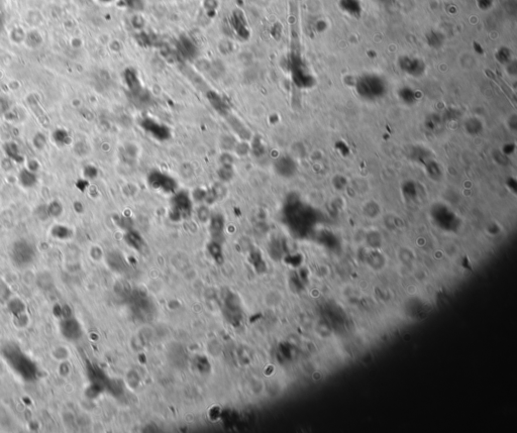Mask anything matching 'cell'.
Returning <instances> with one entry per match:
<instances>
[{
	"label": "cell",
	"instance_id": "cell-1",
	"mask_svg": "<svg viewBox=\"0 0 517 433\" xmlns=\"http://www.w3.org/2000/svg\"><path fill=\"white\" fill-rule=\"evenodd\" d=\"M34 258V249L27 241H18L14 243L11 249V259L15 265L26 267L31 265Z\"/></svg>",
	"mask_w": 517,
	"mask_h": 433
},
{
	"label": "cell",
	"instance_id": "cell-2",
	"mask_svg": "<svg viewBox=\"0 0 517 433\" xmlns=\"http://www.w3.org/2000/svg\"><path fill=\"white\" fill-rule=\"evenodd\" d=\"M60 331L63 338L70 341L78 340L82 333L80 323L74 318L64 319L60 323Z\"/></svg>",
	"mask_w": 517,
	"mask_h": 433
},
{
	"label": "cell",
	"instance_id": "cell-3",
	"mask_svg": "<svg viewBox=\"0 0 517 433\" xmlns=\"http://www.w3.org/2000/svg\"><path fill=\"white\" fill-rule=\"evenodd\" d=\"M149 182L154 188L161 189L164 192H172L176 187L175 180L160 172L152 173L149 177Z\"/></svg>",
	"mask_w": 517,
	"mask_h": 433
},
{
	"label": "cell",
	"instance_id": "cell-4",
	"mask_svg": "<svg viewBox=\"0 0 517 433\" xmlns=\"http://www.w3.org/2000/svg\"><path fill=\"white\" fill-rule=\"evenodd\" d=\"M143 127L148 132H150L152 136H155L156 139H159V140H166L170 135V132L166 126L157 124L152 121H149V120L145 121L143 123Z\"/></svg>",
	"mask_w": 517,
	"mask_h": 433
},
{
	"label": "cell",
	"instance_id": "cell-5",
	"mask_svg": "<svg viewBox=\"0 0 517 433\" xmlns=\"http://www.w3.org/2000/svg\"><path fill=\"white\" fill-rule=\"evenodd\" d=\"M18 181L24 188H31L36 184L37 178L31 169H24L20 173Z\"/></svg>",
	"mask_w": 517,
	"mask_h": 433
},
{
	"label": "cell",
	"instance_id": "cell-6",
	"mask_svg": "<svg viewBox=\"0 0 517 433\" xmlns=\"http://www.w3.org/2000/svg\"><path fill=\"white\" fill-rule=\"evenodd\" d=\"M36 284L43 290H50L54 287V280L50 273L42 272L36 277Z\"/></svg>",
	"mask_w": 517,
	"mask_h": 433
},
{
	"label": "cell",
	"instance_id": "cell-7",
	"mask_svg": "<svg viewBox=\"0 0 517 433\" xmlns=\"http://www.w3.org/2000/svg\"><path fill=\"white\" fill-rule=\"evenodd\" d=\"M4 151L6 153L7 156L11 160H14L16 162H23V156L20 154V151H18V148L16 145H14L13 143H8L4 146Z\"/></svg>",
	"mask_w": 517,
	"mask_h": 433
}]
</instances>
